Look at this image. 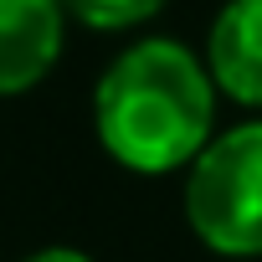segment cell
I'll return each instance as SVG.
<instances>
[{
    "label": "cell",
    "mask_w": 262,
    "mask_h": 262,
    "mask_svg": "<svg viewBox=\"0 0 262 262\" xmlns=\"http://www.w3.org/2000/svg\"><path fill=\"white\" fill-rule=\"evenodd\" d=\"M62 0H0V98L36 88L62 57Z\"/></svg>",
    "instance_id": "obj_3"
},
{
    "label": "cell",
    "mask_w": 262,
    "mask_h": 262,
    "mask_svg": "<svg viewBox=\"0 0 262 262\" xmlns=\"http://www.w3.org/2000/svg\"><path fill=\"white\" fill-rule=\"evenodd\" d=\"M185 221L221 257H262V118L226 128L195 155Z\"/></svg>",
    "instance_id": "obj_2"
},
{
    "label": "cell",
    "mask_w": 262,
    "mask_h": 262,
    "mask_svg": "<svg viewBox=\"0 0 262 262\" xmlns=\"http://www.w3.org/2000/svg\"><path fill=\"white\" fill-rule=\"evenodd\" d=\"M206 67L226 98L262 108V0H226L206 36Z\"/></svg>",
    "instance_id": "obj_4"
},
{
    "label": "cell",
    "mask_w": 262,
    "mask_h": 262,
    "mask_svg": "<svg viewBox=\"0 0 262 262\" xmlns=\"http://www.w3.org/2000/svg\"><path fill=\"white\" fill-rule=\"evenodd\" d=\"M21 262H93V257L77 252V247H41V252H31V257H21Z\"/></svg>",
    "instance_id": "obj_6"
},
{
    "label": "cell",
    "mask_w": 262,
    "mask_h": 262,
    "mask_svg": "<svg viewBox=\"0 0 262 262\" xmlns=\"http://www.w3.org/2000/svg\"><path fill=\"white\" fill-rule=\"evenodd\" d=\"M216 77L175 36H149L118 52L93 88L98 144L134 175L190 170L216 139Z\"/></svg>",
    "instance_id": "obj_1"
},
{
    "label": "cell",
    "mask_w": 262,
    "mask_h": 262,
    "mask_svg": "<svg viewBox=\"0 0 262 262\" xmlns=\"http://www.w3.org/2000/svg\"><path fill=\"white\" fill-rule=\"evenodd\" d=\"M67 16L93 26V31H128V26H144L149 16L165 11V0H62Z\"/></svg>",
    "instance_id": "obj_5"
}]
</instances>
